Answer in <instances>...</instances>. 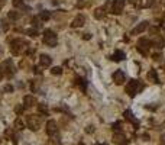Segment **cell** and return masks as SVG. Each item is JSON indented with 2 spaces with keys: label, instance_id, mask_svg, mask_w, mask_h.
<instances>
[{
  "label": "cell",
  "instance_id": "cell-1",
  "mask_svg": "<svg viewBox=\"0 0 165 145\" xmlns=\"http://www.w3.org/2000/svg\"><path fill=\"white\" fill-rule=\"evenodd\" d=\"M144 83L142 81H139V80H130L127 84H126L125 87V92L130 96V97H133V96H136L139 92H142L144 90Z\"/></svg>",
  "mask_w": 165,
  "mask_h": 145
},
{
  "label": "cell",
  "instance_id": "cell-2",
  "mask_svg": "<svg viewBox=\"0 0 165 145\" xmlns=\"http://www.w3.org/2000/svg\"><path fill=\"white\" fill-rule=\"evenodd\" d=\"M42 122V116L39 115H28L26 116V125L31 131H38Z\"/></svg>",
  "mask_w": 165,
  "mask_h": 145
},
{
  "label": "cell",
  "instance_id": "cell-3",
  "mask_svg": "<svg viewBox=\"0 0 165 145\" xmlns=\"http://www.w3.org/2000/svg\"><path fill=\"white\" fill-rule=\"evenodd\" d=\"M42 41H44V44L48 46H55L58 44V38H57V35L54 31L51 29H46L45 32H44V36H42Z\"/></svg>",
  "mask_w": 165,
  "mask_h": 145
},
{
  "label": "cell",
  "instance_id": "cell-4",
  "mask_svg": "<svg viewBox=\"0 0 165 145\" xmlns=\"http://www.w3.org/2000/svg\"><path fill=\"white\" fill-rule=\"evenodd\" d=\"M25 46H28V42L23 39H15L12 44H10V51L13 55H19V54L23 52Z\"/></svg>",
  "mask_w": 165,
  "mask_h": 145
},
{
  "label": "cell",
  "instance_id": "cell-5",
  "mask_svg": "<svg viewBox=\"0 0 165 145\" xmlns=\"http://www.w3.org/2000/svg\"><path fill=\"white\" fill-rule=\"evenodd\" d=\"M46 133L51 137V138L58 139V126H57V122L55 120H48L46 122Z\"/></svg>",
  "mask_w": 165,
  "mask_h": 145
},
{
  "label": "cell",
  "instance_id": "cell-6",
  "mask_svg": "<svg viewBox=\"0 0 165 145\" xmlns=\"http://www.w3.org/2000/svg\"><path fill=\"white\" fill-rule=\"evenodd\" d=\"M0 71H2V74L5 72L7 77L13 76L15 68H13V66H12V61H10V59H7V61H3V62L0 64Z\"/></svg>",
  "mask_w": 165,
  "mask_h": 145
},
{
  "label": "cell",
  "instance_id": "cell-7",
  "mask_svg": "<svg viewBox=\"0 0 165 145\" xmlns=\"http://www.w3.org/2000/svg\"><path fill=\"white\" fill-rule=\"evenodd\" d=\"M151 45H152V42L149 39L140 38L138 42V51L142 54V55H146V54H148V49L151 48Z\"/></svg>",
  "mask_w": 165,
  "mask_h": 145
},
{
  "label": "cell",
  "instance_id": "cell-8",
  "mask_svg": "<svg viewBox=\"0 0 165 145\" xmlns=\"http://www.w3.org/2000/svg\"><path fill=\"white\" fill-rule=\"evenodd\" d=\"M126 0H113L112 3V12L113 15H120L122 13V10H123V6H125Z\"/></svg>",
  "mask_w": 165,
  "mask_h": 145
},
{
  "label": "cell",
  "instance_id": "cell-9",
  "mask_svg": "<svg viewBox=\"0 0 165 145\" xmlns=\"http://www.w3.org/2000/svg\"><path fill=\"white\" fill-rule=\"evenodd\" d=\"M113 142L116 145H127L129 144V139L126 138L122 132H114V135H113Z\"/></svg>",
  "mask_w": 165,
  "mask_h": 145
},
{
  "label": "cell",
  "instance_id": "cell-10",
  "mask_svg": "<svg viewBox=\"0 0 165 145\" xmlns=\"http://www.w3.org/2000/svg\"><path fill=\"white\" fill-rule=\"evenodd\" d=\"M113 81L116 83V84H123L125 83V80H126V76H125V72L122 71V70H117V71H114L113 72Z\"/></svg>",
  "mask_w": 165,
  "mask_h": 145
},
{
  "label": "cell",
  "instance_id": "cell-11",
  "mask_svg": "<svg viewBox=\"0 0 165 145\" xmlns=\"http://www.w3.org/2000/svg\"><path fill=\"white\" fill-rule=\"evenodd\" d=\"M84 22H86V16L84 15H78V16H75V19L73 20V28H81L84 25Z\"/></svg>",
  "mask_w": 165,
  "mask_h": 145
},
{
  "label": "cell",
  "instance_id": "cell-12",
  "mask_svg": "<svg viewBox=\"0 0 165 145\" xmlns=\"http://www.w3.org/2000/svg\"><path fill=\"white\" fill-rule=\"evenodd\" d=\"M36 105V99L33 96H25L23 97V107H32V106Z\"/></svg>",
  "mask_w": 165,
  "mask_h": 145
},
{
  "label": "cell",
  "instance_id": "cell-13",
  "mask_svg": "<svg viewBox=\"0 0 165 145\" xmlns=\"http://www.w3.org/2000/svg\"><path fill=\"white\" fill-rule=\"evenodd\" d=\"M39 62H41V66L49 67V66H51V62H52V59H51V57H49V55H46V54H41Z\"/></svg>",
  "mask_w": 165,
  "mask_h": 145
},
{
  "label": "cell",
  "instance_id": "cell-14",
  "mask_svg": "<svg viewBox=\"0 0 165 145\" xmlns=\"http://www.w3.org/2000/svg\"><path fill=\"white\" fill-rule=\"evenodd\" d=\"M146 28H148V22H140L138 26L136 28H133L132 29V35H138V33H140V32H144Z\"/></svg>",
  "mask_w": 165,
  "mask_h": 145
},
{
  "label": "cell",
  "instance_id": "cell-15",
  "mask_svg": "<svg viewBox=\"0 0 165 145\" xmlns=\"http://www.w3.org/2000/svg\"><path fill=\"white\" fill-rule=\"evenodd\" d=\"M125 57H126L125 52H123V51H120V49H117V51L113 54L110 58H112V61H116V62H119V61H123V59H125Z\"/></svg>",
  "mask_w": 165,
  "mask_h": 145
},
{
  "label": "cell",
  "instance_id": "cell-16",
  "mask_svg": "<svg viewBox=\"0 0 165 145\" xmlns=\"http://www.w3.org/2000/svg\"><path fill=\"white\" fill-rule=\"evenodd\" d=\"M148 80L152 81V83H159V79H158V74L155 70H151V71L148 72Z\"/></svg>",
  "mask_w": 165,
  "mask_h": 145
},
{
  "label": "cell",
  "instance_id": "cell-17",
  "mask_svg": "<svg viewBox=\"0 0 165 145\" xmlns=\"http://www.w3.org/2000/svg\"><path fill=\"white\" fill-rule=\"evenodd\" d=\"M12 3H13L15 7H18V9H22V10H28V6L23 3V0H12Z\"/></svg>",
  "mask_w": 165,
  "mask_h": 145
},
{
  "label": "cell",
  "instance_id": "cell-18",
  "mask_svg": "<svg viewBox=\"0 0 165 145\" xmlns=\"http://www.w3.org/2000/svg\"><path fill=\"white\" fill-rule=\"evenodd\" d=\"M123 115H125V119L126 120H129V122H135V123H136V125H138V122H136V119L133 118V115H132V112H130V110H129V109H127V110H125V113H123Z\"/></svg>",
  "mask_w": 165,
  "mask_h": 145
},
{
  "label": "cell",
  "instance_id": "cell-19",
  "mask_svg": "<svg viewBox=\"0 0 165 145\" xmlns=\"http://www.w3.org/2000/svg\"><path fill=\"white\" fill-rule=\"evenodd\" d=\"M41 20H49L51 19V12H48V10H44V12H41L39 16H38Z\"/></svg>",
  "mask_w": 165,
  "mask_h": 145
},
{
  "label": "cell",
  "instance_id": "cell-20",
  "mask_svg": "<svg viewBox=\"0 0 165 145\" xmlns=\"http://www.w3.org/2000/svg\"><path fill=\"white\" fill-rule=\"evenodd\" d=\"M38 110H39V113H42L44 116H48V107H46V105L45 103H41L39 106H38Z\"/></svg>",
  "mask_w": 165,
  "mask_h": 145
},
{
  "label": "cell",
  "instance_id": "cell-21",
  "mask_svg": "<svg viewBox=\"0 0 165 145\" xmlns=\"http://www.w3.org/2000/svg\"><path fill=\"white\" fill-rule=\"evenodd\" d=\"M104 16V7H100V9H97L96 12H94V18L96 19H101Z\"/></svg>",
  "mask_w": 165,
  "mask_h": 145
},
{
  "label": "cell",
  "instance_id": "cell-22",
  "mask_svg": "<svg viewBox=\"0 0 165 145\" xmlns=\"http://www.w3.org/2000/svg\"><path fill=\"white\" fill-rule=\"evenodd\" d=\"M7 18H9V19H12V20H18L20 18V15L18 13L16 10H12V12H9V13H7Z\"/></svg>",
  "mask_w": 165,
  "mask_h": 145
},
{
  "label": "cell",
  "instance_id": "cell-23",
  "mask_svg": "<svg viewBox=\"0 0 165 145\" xmlns=\"http://www.w3.org/2000/svg\"><path fill=\"white\" fill-rule=\"evenodd\" d=\"M153 45L155 46H158V48H164L165 46V39H162V38H157V39L153 41Z\"/></svg>",
  "mask_w": 165,
  "mask_h": 145
},
{
  "label": "cell",
  "instance_id": "cell-24",
  "mask_svg": "<svg viewBox=\"0 0 165 145\" xmlns=\"http://www.w3.org/2000/svg\"><path fill=\"white\" fill-rule=\"evenodd\" d=\"M15 128H16L18 131H22V129H23V122H22L20 119H16V120H15Z\"/></svg>",
  "mask_w": 165,
  "mask_h": 145
},
{
  "label": "cell",
  "instance_id": "cell-25",
  "mask_svg": "<svg viewBox=\"0 0 165 145\" xmlns=\"http://www.w3.org/2000/svg\"><path fill=\"white\" fill-rule=\"evenodd\" d=\"M32 25L35 28H39V26H42V23H41V19L39 18H38V16H35V18H33L32 19Z\"/></svg>",
  "mask_w": 165,
  "mask_h": 145
},
{
  "label": "cell",
  "instance_id": "cell-26",
  "mask_svg": "<svg viewBox=\"0 0 165 145\" xmlns=\"http://www.w3.org/2000/svg\"><path fill=\"white\" fill-rule=\"evenodd\" d=\"M51 72L55 74V76H60L61 72H62V68H61V67H54L52 70H51Z\"/></svg>",
  "mask_w": 165,
  "mask_h": 145
},
{
  "label": "cell",
  "instance_id": "cell-27",
  "mask_svg": "<svg viewBox=\"0 0 165 145\" xmlns=\"http://www.w3.org/2000/svg\"><path fill=\"white\" fill-rule=\"evenodd\" d=\"M28 35H31L32 38H35V36H38V32H36V29H29V31H28Z\"/></svg>",
  "mask_w": 165,
  "mask_h": 145
},
{
  "label": "cell",
  "instance_id": "cell-28",
  "mask_svg": "<svg viewBox=\"0 0 165 145\" xmlns=\"http://www.w3.org/2000/svg\"><path fill=\"white\" fill-rule=\"evenodd\" d=\"M23 109H25L23 106H16V107H15V112H16V113H22V112H23Z\"/></svg>",
  "mask_w": 165,
  "mask_h": 145
},
{
  "label": "cell",
  "instance_id": "cell-29",
  "mask_svg": "<svg viewBox=\"0 0 165 145\" xmlns=\"http://www.w3.org/2000/svg\"><path fill=\"white\" fill-rule=\"evenodd\" d=\"M2 23H3V25H2V26H3V29H5V31H7V29H9V25H7L6 19H3V20H2Z\"/></svg>",
  "mask_w": 165,
  "mask_h": 145
},
{
  "label": "cell",
  "instance_id": "cell-30",
  "mask_svg": "<svg viewBox=\"0 0 165 145\" xmlns=\"http://www.w3.org/2000/svg\"><path fill=\"white\" fill-rule=\"evenodd\" d=\"M120 122H116V123H114V125H113V131H119L120 128Z\"/></svg>",
  "mask_w": 165,
  "mask_h": 145
},
{
  "label": "cell",
  "instance_id": "cell-31",
  "mask_svg": "<svg viewBox=\"0 0 165 145\" xmlns=\"http://www.w3.org/2000/svg\"><path fill=\"white\" fill-rule=\"evenodd\" d=\"M86 132H88V133H93V132H94V126H88V128H86Z\"/></svg>",
  "mask_w": 165,
  "mask_h": 145
},
{
  "label": "cell",
  "instance_id": "cell-32",
  "mask_svg": "<svg viewBox=\"0 0 165 145\" xmlns=\"http://www.w3.org/2000/svg\"><path fill=\"white\" fill-rule=\"evenodd\" d=\"M12 90H13V87L9 86V84H7V86L5 87V92H12Z\"/></svg>",
  "mask_w": 165,
  "mask_h": 145
},
{
  "label": "cell",
  "instance_id": "cell-33",
  "mask_svg": "<svg viewBox=\"0 0 165 145\" xmlns=\"http://www.w3.org/2000/svg\"><path fill=\"white\" fill-rule=\"evenodd\" d=\"M152 58H153V59H161V54H153V55H152Z\"/></svg>",
  "mask_w": 165,
  "mask_h": 145
},
{
  "label": "cell",
  "instance_id": "cell-34",
  "mask_svg": "<svg viewBox=\"0 0 165 145\" xmlns=\"http://www.w3.org/2000/svg\"><path fill=\"white\" fill-rule=\"evenodd\" d=\"M142 138L145 139V141H149V135H148V133H144V135H142Z\"/></svg>",
  "mask_w": 165,
  "mask_h": 145
},
{
  "label": "cell",
  "instance_id": "cell-35",
  "mask_svg": "<svg viewBox=\"0 0 165 145\" xmlns=\"http://www.w3.org/2000/svg\"><path fill=\"white\" fill-rule=\"evenodd\" d=\"M91 36H90V33H84V39H90Z\"/></svg>",
  "mask_w": 165,
  "mask_h": 145
},
{
  "label": "cell",
  "instance_id": "cell-36",
  "mask_svg": "<svg viewBox=\"0 0 165 145\" xmlns=\"http://www.w3.org/2000/svg\"><path fill=\"white\" fill-rule=\"evenodd\" d=\"M161 142H162V144H165V133L161 137Z\"/></svg>",
  "mask_w": 165,
  "mask_h": 145
},
{
  "label": "cell",
  "instance_id": "cell-37",
  "mask_svg": "<svg viewBox=\"0 0 165 145\" xmlns=\"http://www.w3.org/2000/svg\"><path fill=\"white\" fill-rule=\"evenodd\" d=\"M3 3H5V0H0V7L3 6Z\"/></svg>",
  "mask_w": 165,
  "mask_h": 145
},
{
  "label": "cell",
  "instance_id": "cell-38",
  "mask_svg": "<svg viewBox=\"0 0 165 145\" xmlns=\"http://www.w3.org/2000/svg\"><path fill=\"white\" fill-rule=\"evenodd\" d=\"M2 77H3V74H2V71H0V80H2Z\"/></svg>",
  "mask_w": 165,
  "mask_h": 145
},
{
  "label": "cell",
  "instance_id": "cell-39",
  "mask_svg": "<svg viewBox=\"0 0 165 145\" xmlns=\"http://www.w3.org/2000/svg\"><path fill=\"white\" fill-rule=\"evenodd\" d=\"M0 54H2V48H0Z\"/></svg>",
  "mask_w": 165,
  "mask_h": 145
},
{
  "label": "cell",
  "instance_id": "cell-40",
  "mask_svg": "<svg viewBox=\"0 0 165 145\" xmlns=\"http://www.w3.org/2000/svg\"><path fill=\"white\" fill-rule=\"evenodd\" d=\"M0 142H2V139H0Z\"/></svg>",
  "mask_w": 165,
  "mask_h": 145
}]
</instances>
